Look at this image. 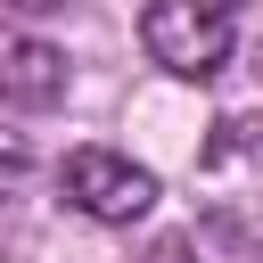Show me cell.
<instances>
[{"mask_svg": "<svg viewBox=\"0 0 263 263\" xmlns=\"http://www.w3.org/2000/svg\"><path fill=\"white\" fill-rule=\"evenodd\" d=\"M66 197L90 214V222H140L156 205V173L115 156V148H74L66 156Z\"/></svg>", "mask_w": 263, "mask_h": 263, "instance_id": "obj_2", "label": "cell"}, {"mask_svg": "<svg viewBox=\"0 0 263 263\" xmlns=\"http://www.w3.org/2000/svg\"><path fill=\"white\" fill-rule=\"evenodd\" d=\"M140 41H148V58H156L164 74L205 82V74L230 66L238 25H230V8H205V0H156V8L140 16Z\"/></svg>", "mask_w": 263, "mask_h": 263, "instance_id": "obj_1", "label": "cell"}, {"mask_svg": "<svg viewBox=\"0 0 263 263\" xmlns=\"http://www.w3.org/2000/svg\"><path fill=\"white\" fill-rule=\"evenodd\" d=\"M66 99V49H49L25 25H0V107H58Z\"/></svg>", "mask_w": 263, "mask_h": 263, "instance_id": "obj_3", "label": "cell"}]
</instances>
